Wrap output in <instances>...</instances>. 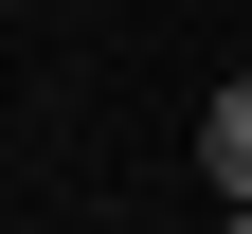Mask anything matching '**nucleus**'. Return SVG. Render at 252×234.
Instances as JSON below:
<instances>
[{
	"mask_svg": "<svg viewBox=\"0 0 252 234\" xmlns=\"http://www.w3.org/2000/svg\"><path fill=\"white\" fill-rule=\"evenodd\" d=\"M198 180H216V198H234V216H252V72H234V90H216V108H198Z\"/></svg>",
	"mask_w": 252,
	"mask_h": 234,
	"instance_id": "obj_1",
	"label": "nucleus"
},
{
	"mask_svg": "<svg viewBox=\"0 0 252 234\" xmlns=\"http://www.w3.org/2000/svg\"><path fill=\"white\" fill-rule=\"evenodd\" d=\"M216 234H252V216H216Z\"/></svg>",
	"mask_w": 252,
	"mask_h": 234,
	"instance_id": "obj_2",
	"label": "nucleus"
}]
</instances>
